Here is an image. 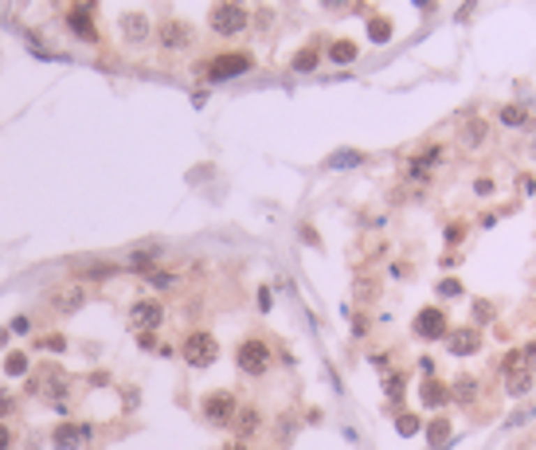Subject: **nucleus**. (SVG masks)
I'll return each mask as SVG.
<instances>
[{
	"mask_svg": "<svg viewBox=\"0 0 536 450\" xmlns=\"http://www.w3.org/2000/svg\"><path fill=\"white\" fill-rule=\"evenodd\" d=\"M180 357H184L188 368H211L219 357V340L208 329H192L188 337L180 340Z\"/></svg>",
	"mask_w": 536,
	"mask_h": 450,
	"instance_id": "1",
	"label": "nucleus"
},
{
	"mask_svg": "<svg viewBox=\"0 0 536 450\" xmlns=\"http://www.w3.org/2000/svg\"><path fill=\"white\" fill-rule=\"evenodd\" d=\"M270 360H274V352H270L267 340H258V337H247L235 349V364H239V372H243V376H267V372H270Z\"/></svg>",
	"mask_w": 536,
	"mask_h": 450,
	"instance_id": "2",
	"label": "nucleus"
},
{
	"mask_svg": "<svg viewBox=\"0 0 536 450\" xmlns=\"http://www.w3.org/2000/svg\"><path fill=\"white\" fill-rule=\"evenodd\" d=\"M200 411H204V419H208L211 427H228L239 415V400H235V391L219 388V391H208V396L200 400Z\"/></svg>",
	"mask_w": 536,
	"mask_h": 450,
	"instance_id": "3",
	"label": "nucleus"
},
{
	"mask_svg": "<svg viewBox=\"0 0 536 450\" xmlns=\"http://www.w3.org/2000/svg\"><path fill=\"white\" fill-rule=\"evenodd\" d=\"M411 333H415L419 340H447L450 337V317L442 306H423V310L415 313V321H411Z\"/></svg>",
	"mask_w": 536,
	"mask_h": 450,
	"instance_id": "4",
	"label": "nucleus"
},
{
	"mask_svg": "<svg viewBox=\"0 0 536 450\" xmlns=\"http://www.w3.org/2000/svg\"><path fill=\"white\" fill-rule=\"evenodd\" d=\"M255 67V55L251 51H219L216 59L208 63V79L211 82H223V79H239Z\"/></svg>",
	"mask_w": 536,
	"mask_h": 450,
	"instance_id": "5",
	"label": "nucleus"
},
{
	"mask_svg": "<svg viewBox=\"0 0 536 450\" xmlns=\"http://www.w3.org/2000/svg\"><path fill=\"white\" fill-rule=\"evenodd\" d=\"M208 24H211V31L216 36H239V31H247V24H251V12L243 8V4H216L211 8V16H208Z\"/></svg>",
	"mask_w": 536,
	"mask_h": 450,
	"instance_id": "6",
	"label": "nucleus"
},
{
	"mask_svg": "<svg viewBox=\"0 0 536 450\" xmlns=\"http://www.w3.org/2000/svg\"><path fill=\"white\" fill-rule=\"evenodd\" d=\"M161 321H165V306H161L157 298H141V301L129 306V325L137 333H153Z\"/></svg>",
	"mask_w": 536,
	"mask_h": 450,
	"instance_id": "7",
	"label": "nucleus"
},
{
	"mask_svg": "<svg viewBox=\"0 0 536 450\" xmlns=\"http://www.w3.org/2000/svg\"><path fill=\"white\" fill-rule=\"evenodd\" d=\"M482 345H486V337H482V329H474V325H462V329H450L447 337V352L450 357H477L482 352Z\"/></svg>",
	"mask_w": 536,
	"mask_h": 450,
	"instance_id": "8",
	"label": "nucleus"
},
{
	"mask_svg": "<svg viewBox=\"0 0 536 450\" xmlns=\"http://www.w3.org/2000/svg\"><path fill=\"white\" fill-rule=\"evenodd\" d=\"M192 40H196V36H192V28L184 20H161L157 24V43L165 51H188Z\"/></svg>",
	"mask_w": 536,
	"mask_h": 450,
	"instance_id": "9",
	"label": "nucleus"
},
{
	"mask_svg": "<svg viewBox=\"0 0 536 450\" xmlns=\"http://www.w3.org/2000/svg\"><path fill=\"white\" fill-rule=\"evenodd\" d=\"M47 301H51L55 313H75L82 301H87V286H82V282H63L59 290H51Z\"/></svg>",
	"mask_w": 536,
	"mask_h": 450,
	"instance_id": "10",
	"label": "nucleus"
},
{
	"mask_svg": "<svg viewBox=\"0 0 536 450\" xmlns=\"http://www.w3.org/2000/svg\"><path fill=\"white\" fill-rule=\"evenodd\" d=\"M67 24H70V31H75L79 40H87V43L98 40V28H94V12H90L87 4H75V8L67 12Z\"/></svg>",
	"mask_w": 536,
	"mask_h": 450,
	"instance_id": "11",
	"label": "nucleus"
},
{
	"mask_svg": "<svg viewBox=\"0 0 536 450\" xmlns=\"http://www.w3.org/2000/svg\"><path fill=\"white\" fill-rule=\"evenodd\" d=\"M477 396H482V380H477L474 372L454 376V384H450V400L462 403V407H470V403H477Z\"/></svg>",
	"mask_w": 536,
	"mask_h": 450,
	"instance_id": "12",
	"label": "nucleus"
},
{
	"mask_svg": "<svg viewBox=\"0 0 536 450\" xmlns=\"http://www.w3.org/2000/svg\"><path fill=\"white\" fill-rule=\"evenodd\" d=\"M419 400L427 403V407H447L450 403V384L447 380H423V388H419Z\"/></svg>",
	"mask_w": 536,
	"mask_h": 450,
	"instance_id": "13",
	"label": "nucleus"
},
{
	"mask_svg": "<svg viewBox=\"0 0 536 450\" xmlns=\"http://www.w3.org/2000/svg\"><path fill=\"white\" fill-rule=\"evenodd\" d=\"M258 427H262V415H258V407H239V415H235V435H239V442H247L251 435H258Z\"/></svg>",
	"mask_w": 536,
	"mask_h": 450,
	"instance_id": "14",
	"label": "nucleus"
},
{
	"mask_svg": "<svg viewBox=\"0 0 536 450\" xmlns=\"http://www.w3.org/2000/svg\"><path fill=\"white\" fill-rule=\"evenodd\" d=\"M489 137V121L486 118H466V126H462V145L466 149H477V145H486Z\"/></svg>",
	"mask_w": 536,
	"mask_h": 450,
	"instance_id": "15",
	"label": "nucleus"
},
{
	"mask_svg": "<svg viewBox=\"0 0 536 450\" xmlns=\"http://www.w3.org/2000/svg\"><path fill=\"white\" fill-rule=\"evenodd\" d=\"M121 31H126L129 43H145L153 36L149 20H145V16H137V12H133V16H121Z\"/></svg>",
	"mask_w": 536,
	"mask_h": 450,
	"instance_id": "16",
	"label": "nucleus"
},
{
	"mask_svg": "<svg viewBox=\"0 0 536 450\" xmlns=\"http://www.w3.org/2000/svg\"><path fill=\"white\" fill-rule=\"evenodd\" d=\"M497 121H501L505 130H525V126H528V110H525V106H516V102H505V106H497Z\"/></svg>",
	"mask_w": 536,
	"mask_h": 450,
	"instance_id": "17",
	"label": "nucleus"
},
{
	"mask_svg": "<svg viewBox=\"0 0 536 450\" xmlns=\"http://www.w3.org/2000/svg\"><path fill=\"white\" fill-rule=\"evenodd\" d=\"M87 435H90V427H59L55 435H51V442H55L59 450H75Z\"/></svg>",
	"mask_w": 536,
	"mask_h": 450,
	"instance_id": "18",
	"label": "nucleus"
},
{
	"mask_svg": "<svg viewBox=\"0 0 536 450\" xmlns=\"http://www.w3.org/2000/svg\"><path fill=\"white\" fill-rule=\"evenodd\" d=\"M329 59L333 63H352L357 59V43L352 40H333L329 43Z\"/></svg>",
	"mask_w": 536,
	"mask_h": 450,
	"instance_id": "19",
	"label": "nucleus"
},
{
	"mask_svg": "<svg viewBox=\"0 0 536 450\" xmlns=\"http://www.w3.org/2000/svg\"><path fill=\"white\" fill-rule=\"evenodd\" d=\"M450 419H442V415H438V419H431L427 423V439H431V447H442V442L450 439Z\"/></svg>",
	"mask_w": 536,
	"mask_h": 450,
	"instance_id": "20",
	"label": "nucleus"
},
{
	"mask_svg": "<svg viewBox=\"0 0 536 450\" xmlns=\"http://www.w3.org/2000/svg\"><path fill=\"white\" fill-rule=\"evenodd\" d=\"M533 388V372H516V376H509L505 380V391H509V400H516V396H525V391Z\"/></svg>",
	"mask_w": 536,
	"mask_h": 450,
	"instance_id": "21",
	"label": "nucleus"
},
{
	"mask_svg": "<svg viewBox=\"0 0 536 450\" xmlns=\"http://www.w3.org/2000/svg\"><path fill=\"white\" fill-rule=\"evenodd\" d=\"M368 36H372V43H387L392 40V20L387 16H372L368 20Z\"/></svg>",
	"mask_w": 536,
	"mask_h": 450,
	"instance_id": "22",
	"label": "nucleus"
},
{
	"mask_svg": "<svg viewBox=\"0 0 536 450\" xmlns=\"http://www.w3.org/2000/svg\"><path fill=\"white\" fill-rule=\"evenodd\" d=\"M396 430L403 435V439H411V435L423 430V419H419L415 411H403V415H396Z\"/></svg>",
	"mask_w": 536,
	"mask_h": 450,
	"instance_id": "23",
	"label": "nucleus"
},
{
	"mask_svg": "<svg viewBox=\"0 0 536 450\" xmlns=\"http://www.w3.org/2000/svg\"><path fill=\"white\" fill-rule=\"evenodd\" d=\"M321 63V55H318V47H302L298 55H294V63H290V67L294 70H302V75H306V70H313Z\"/></svg>",
	"mask_w": 536,
	"mask_h": 450,
	"instance_id": "24",
	"label": "nucleus"
},
{
	"mask_svg": "<svg viewBox=\"0 0 536 450\" xmlns=\"http://www.w3.org/2000/svg\"><path fill=\"white\" fill-rule=\"evenodd\" d=\"M497 372H501L505 380H509V376H516V372H521V349H509L505 357L497 360Z\"/></svg>",
	"mask_w": 536,
	"mask_h": 450,
	"instance_id": "25",
	"label": "nucleus"
},
{
	"mask_svg": "<svg viewBox=\"0 0 536 450\" xmlns=\"http://www.w3.org/2000/svg\"><path fill=\"white\" fill-rule=\"evenodd\" d=\"M110 274H118V267H110V262H90V267H87V274H82V278H90V282H102V278H110Z\"/></svg>",
	"mask_w": 536,
	"mask_h": 450,
	"instance_id": "26",
	"label": "nucleus"
},
{
	"mask_svg": "<svg viewBox=\"0 0 536 450\" xmlns=\"http://www.w3.org/2000/svg\"><path fill=\"white\" fill-rule=\"evenodd\" d=\"M387 396H392V400H403V388H408V376H403V372H392V376H387Z\"/></svg>",
	"mask_w": 536,
	"mask_h": 450,
	"instance_id": "27",
	"label": "nucleus"
},
{
	"mask_svg": "<svg viewBox=\"0 0 536 450\" xmlns=\"http://www.w3.org/2000/svg\"><path fill=\"white\" fill-rule=\"evenodd\" d=\"M470 317H474V329H482L486 321H493V306H489V301H477L474 310H470Z\"/></svg>",
	"mask_w": 536,
	"mask_h": 450,
	"instance_id": "28",
	"label": "nucleus"
},
{
	"mask_svg": "<svg viewBox=\"0 0 536 450\" xmlns=\"http://www.w3.org/2000/svg\"><path fill=\"white\" fill-rule=\"evenodd\" d=\"M4 372H8V376H24V372H28V352H12Z\"/></svg>",
	"mask_w": 536,
	"mask_h": 450,
	"instance_id": "29",
	"label": "nucleus"
},
{
	"mask_svg": "<svg viewBox=\"0 0 536 450\" xmlns=\"http://www.w3.org/2000/svg\"><path fill=\"white\" fill-rule=\"evenodd\" d=\"M329 169H348V165H360V153H337V157L325 160Z\"/></svg>",
	"mask_w": 536,
	"mask_h": 450,
	"instance_id": "30",
	"label": "nucleus"
},
{
	"mask_svg": "<svg viewBox=\"0 0 536 450\" xmlns=\"http://www.w3.org/2000/svg\"><path fill=\"white\" fill-rule=\"evenodd\" d=\"M521 368L536 376V340H528L525 349H521Z\"/></svg>",
	"mask_w": 536,
	"mask_h": 450,
	"instance_id": "31",
	"label": "nucleus"
},
{
	"mask_svg": "<svg viewBox=\"0 0 536 450\" xmlns=\"http://www.w3.org/2000/svg\"><path fill=\"white\" fill-rule=\"evenodd\" d=\"M438 294H442V298H458L462 286H458V278H442V282H438Z\"/></svg>",
	"mask_w": 536,
	"mask_h": 450,
	"instance_id": "32",
	"label": "nucleus"
},
{
	"mask_svg": "<svg viewBox=\"0 0 536 450\" xmlns=\"http://www.w3.org/2000/svg\"><path fill=\"white\" fill-rule=\"evenodd\" d=\"M462 235H466V227H462V223H450V227H447V243H450V247H454V243H462Z\"/></svg>",
	"mask_w": 536,
	"mask_h": 450,
	"instance_id": "33",
	"label": "nucleus"
},
{
	"mask_svg": "<svg viewBox=\"0 0 536 450\" xmlns=\"http://www.w3.org/2000/svg\"><path fill=\"white\" fill-rule=\"evenodd\" d=\"M474 192H477V196H489V192H493V180H489V177H477L474 180Z\"/></svg>",
	"mask_w": 536,
	"mask_h": 450,
	"instance_id": "34",
	"label": "nucleus"
},
{
	"mask_svg": "<svg viewBox=\"0 0 536 450\" xmlns=\"http://www.w3.org/2000/svg\"><path fill=\"white\" fill-rule=\"evenodd\" d=\"M8 447H12V430L0 423V450H8Z\"/></svg>",
	"mask_w": 536,
	"mask_h": 450,
	"instance_id": "35",
	"label": "nucleus"
},
{
	"mask_svg": "<svg viewBox=\"0 0 536 450\" xmlns=\"http://www.w3.org/2000/svg\"><path fill=\"white\" fill-rule=\"evenodd\" d=\"M8 411H12V396L8 391H0V415H8Z\"/></svg>",
	"mask_w": 536,
	"mask_h": 450,
	"instance_id": "36",
	"label": "nucleus"
},
{
	"mask_svg": "<svg viewBox=\"0 0 536 450\" xmlns=\"http://www.w3.org/2000/svg\"><path fill=\"white\" fill-rule=\"evenodd\" d=\"M223 450H247V442H239V439H235V442H228Z\"/></svg>",
	"mask_w": 536,
	"mask_h": 450,
	"instance_id": "37",
	"label": "nucleus"
},
{
	"mask_svg": "<svg viewBox=\"0 0 536 450\" xmlns=\"http://www.w3.org/2000/svg\"><path fill=\"white\" fill-rule=\"evenodd\" d=\"M528 153H533V157H536V137H533V145H528Z\"/></svg>",
	"mask_w": 536,
	"mask_h": 450,
	"instance_id": "38",
	"label": "nucleus"
}]
</instances>
